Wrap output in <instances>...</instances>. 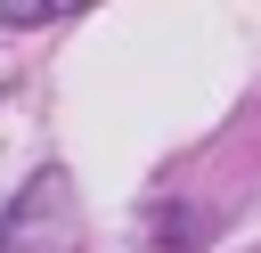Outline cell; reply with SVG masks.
Returning a JSON list of instances; mask_svg holds the SVG:
<instances>
[{
    "mask_svg": "<svg viewBox=\"0 0 261 253\" xmlns=\"http://www.w3.org/2000/svg\"><path fill=\"white\" fill-rule=\"evenodd\" d=\"M82 0H0V24H33V16H65Z\"/></svg>",
    "mask_w": 261,
    "mask_h": 253,
    "instance_id": "cell-1",
    "label": "cell"
}]
</instances>
